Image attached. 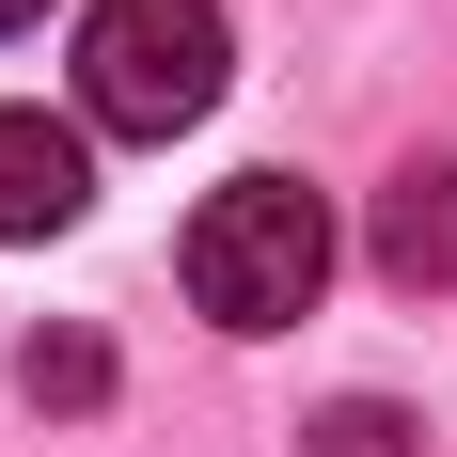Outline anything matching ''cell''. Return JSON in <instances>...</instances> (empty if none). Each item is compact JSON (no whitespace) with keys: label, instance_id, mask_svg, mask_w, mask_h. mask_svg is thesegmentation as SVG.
Returning <instances> with one entry per match:
<instances>
[{"label":"cell","instance_id":"52a82bcc","mask_svg":"<svg viewBox=\"0 0 457 457\" xmlns=\"http://www.w3.org/2000/svg\"><path fill=\"white\" fill-rule=\"evenodd\" d=\"M32 16H47V0H0V32H32Z\"/></svg>","mask_w":457,"mask_h":457},{"label":"cell","instance_id":"3957f363","mask_svg":"<svg viewBox=\"0 0 457 457\" xmlns=\"http://www.w3.org/2000/svg\"><path fill=\"white\" fill-rule=\"evenodd\" d=\"M95 205V142L47 111H0V237H63Z\"/></svg>","mask_w":457,"mask_h":457},{"label":"cell","instance_id":"5b68a950","mask_svg":"<svg viewBox=\"0 0 457 457\" xmlns=\"http://www.w3.org/2000/svg\"><path fill=\"white\" fill-rule=\"evenodd\" d=\"M300 457H426V426L395 411V395H331V411L300 426Z\"/></svg>","mask_w":457,"mask_h":457},{"label":"cell","instance_id":"8992f818","mask_svg":"<svg viewBox=\"0 0 457 457\" xmlns=\"http://www.w3.org/2000/svg\"><path fill=\"white\" fill-rule=\"evenodd\" d=\"M32 411H95V395H111V347H95V331H32Z\"/></svg>","mask_w":457,"mask_h":457},{"label":"cell","instance_id":"277c9868","mask_svg":"<svg viewBox=\"0 0 457 457\" xmlns=\"http://www.w3.org/2000/svg\"><path fill=\"white\" fill-rule=\"evenodd\" d=\"M363 253H378V284H457V158H411V174L378 189V221H363Z\"/></svg>","mask_w":457,"mask_h":457},{"label":"cell","instance_id":"7a4b0ae2","mask_svg":"<svg viewBox=\"0 0 457 457\" xmlns=\"http://www.w3.org/2000/svg\"><path fill=\"white\" fill-rule=\"evenodd\" d=\"M237 79V32H221V0H95L79 16V111L111 142H174L205 127Z\"/></svg>","mask_w":457,"mask_h":457},{"label":"cell","instance_id":"6da1fadb","mask_svg":"<svg viewBox=\"0 0 457 457\" xmlns=\"http://www.w3.org/2000/svg\"><path fill=\"white\" fill-rule=\"evenodd\" d=\"M174 269H189V300L221 331H284V316H316V284H331V205L300 174H221L189 205Z\"/></svg>","mask_w":457,"mask_h":457}]
</instances>
